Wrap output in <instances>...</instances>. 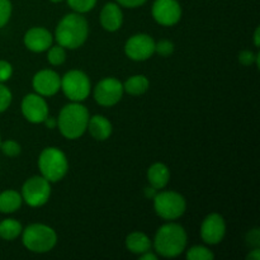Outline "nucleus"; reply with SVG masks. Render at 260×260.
<instances>
[{"label":"nucleus","instance_id":"nucleus-13","mask_svg":"<svg viewBox=\"0 0 260 260\" xmlns=\"http://www.w3.org/2000/svg\"><path fill=\"white\" fill-rule=\"evenodd\" d=\"M226 233V225L223 217L218 213H212L205 218L201 226V236L206 244L215 245L222 241Z\"/></svg>","mask_w":260,"mask_h":260},{"label":"nucleus","instance_id":"nucleus-20","mask_svg":"<svg viewBox=\"0 0 260 260\" xmlns=\"http://www.w3.org/2000/svg\"><path fill=\"white\" fill-rule=\"evenodd\" d=\"M22 206V196L15 190H4L0 193V212L13 213Z\"/></svg>","mask_w":260,"mask_h":260},{"label":"nucleus","instance_id":"nucleus-33","mask_svg":"<svg viewBox=\"0 0 260 260\" xmlns=\"http://www.w3.org/2000/svg\"><path fill=\"white\" fill-rule=\"evenodd\" d=\"M248 259L249 260H260V250H259V248L254 249V250L251 251V253L248 255Z\"/></svg>","mask_w":260,"mask_h":260},{"label":"nucleus","instance_id":"nucleus-15","mask_svg":"<svg viewBox=\"0 0 260 260\" xmlns=\"http://www.w3.org/2000/svg\"><path fill=\"white\" fill-rule=\"evenodd\" d=\"M24 45L33 52H43L52 45V35L42 27H33L24 35Z\"/></svg>","mask_w":260,"mask_h":260},{"label":"nucleus","instance_id":"nucleus-10","mask_svg":"<svg viewBox=\"0 0 260 260\" xmlns=\"http://www.w3.org/2000/svg\"><path fill=\"white\" fill-rule=\"evenodd\" d=\"M124 52L131 60H147L155 52V41L147 35H135L126 42Z\"/></svg>","mask_w":260,"mask_h":260},{"label":"nucleus","instance_id":"nucleus-22","mask_svg":"<svg viewBox=\"0 0 260 260\" xmlns=\"http://www.w3.org/2000/svg\"><path fill=\"white\" fill-rule=\"evenodd\" d=\"M22 225L17 220L7 218V220L0 222V238L4 239V240H14L22 234Z\"/></svg>","mask_w":260,"mask_h":260},{"label":"nucleus","instance_id":"nucleus-1","mask_svg":"<svg viewBox=\"0 0 260 260\" xmlns=\"http://www.w3.org/2000/svg\"><path fill=\"white\" fill-rule=\"evenodd\" d=\"M88 22L79 13L65 15L56 28V40L60 46L75 50L84 45L88 37Z\"/></svg>","mask_w":260,"mask_h":260},{"label":"nucleus","instance_id":"nucleus-26","mask_svg":"<svg viewBox=\"0 0 260 260\" xmlns=\"http://www.w3.org/2000/svg\"><path fill=\"white\" fill-rule=\"evenodd\" d=\"M0 149H2L3 154L9 157L18 156L20 154V145L18 142L13 141V140H8V141L2 142Z\"/></svg>","mask_w":260,"mask_h":260},{"label":"nucleus","instance_id":"nucleus-30","mask_svg":"<svg viewBox=\"0 0 260 260\" xmlns=\"http://www.w3.org/2000/svg\"><path fill=\"white\" fill-rule=\"evenodd\" d=\"M13 75V68L9 62L2 60L0 61V83L9 80Z\"/></svg>","mask_w":260,"mask_h":260},{"label":"nucleus","instance_id":"nucleus-29","mask_svg":"<svg viewBox=\"0 0 260 260\" xmlns=\"http://www.w3.org/2000/svg\"><path fill=\"white\" fill-rule=\"evenodd\" d=\"M155 51H156L160 56L167 57V56L173 53V51H174V45L168 40L160 41L159 43H155Z\"/></svg>","mask_w":260,"mask_h":260},{"label":"nucleus","instance_id":"nucleus-37","mask_svg":"<svg viewBox=\"0 0 260 260\" xmlns=\"http://www.w3.org/2000/svg\"><path fill=\"white\" fill-rule=\"evenodd\" d=\"M0 145H2V137H0Z\"/></svg>","mask_w":260,"mask_h":260},{"label":"nucleus","instance_id":"nucleus-3","mask_svg":"<svg viewBox=\"0 0 260 260\" xmlns=\"http://www.w3.org/2000/svg\"><path fill=\"white\" fill-rule=\"evenodd\" d=\"M89 112L79 102L63 107L58 116L57 124L62 136L69 140H75L83 136L88 127Z\"/></svg>","mask_w":260,"mask_h":260},{"label":"nucleus","instance_id":"nucleus-24","mask_svg":"<svg viewBox=\"0 0 260 260\" xmlns=\"http://www.w3.org/2000/svg\"><path fill=\"white\" fill-rule=\"evenodd\" d=\"M48 61H50L51 65H62L66 60V53L65 48L62 46H55V47H51L50 51H48Z\"/></svg>","mask_w":260,"mask_h":260},{"label":"nucleus","instance_id":"nucleus-34","mask_svg":"<svg viewBox=\"0 0 260 260\" xmlns=\"http://www.w3.org/2000/svg\"><path fill=\"white\" fill-rule=\"evenodd\" d=\"M141 260H156V255L152 253H150V250H149V251H146V253L142 254Z\"/></svg>","mask_w":260,"mask_h":260},{"label":"nucleus","instance_id":"nucleus-16","mask_svg":"<svg viewBox=\"0 0 260 260\" xmlns=\"http://www.w3.org/2000/svg\"><path fill=\"white\" fill-rule=\"evenodd\" d=\"M123 22V14H122L121 8L114 3H108L104 5L101 12V23L104 29L109 32H114L121 28Z\"/></svg>","mask_w":260,"mask_h":260},{"label":"nucleus","instance_id":"nucleus-27","mask_svg":"<svg viewBox=\"0 0 260 260\" xmlns=\"http://www.w3.org/2000/svg\"><path fill=\"white\" fill-rule=\"evenodd\" d=\"M12 15V3L10 0H0V28L4 27Z\"/></svg>","mask_w":260,"mask_h":260},{"label":"nucleus","instance_id":"nucleus-5","mask_svg":"<svg viewBox=\"0 0 260 260\" xmlns=\"http://www.w3.org/2000/svg\"><path fill=\"white\" fill-rule=\"evenodd\" d=\"M42 177L48 182H58L66 175L69 169L68 159L61 150L56 147H47L43 150L38 159Z\"/></svg>","mask_w":260,"mask_h":260},{"label":"nucleus","instance_id":"nucleus-4","mask_svg":"<svg viewBox=\"0 0 260 260\" xmlns=\"http://www.w3.org/2000/svg\"><path fill=\"white\" fill-rule=\"evenodd\" d=\"M57 243V235L50 226L33 223L23 231V244L33 253H47Z\"/></svg>","mask_w":260,"mask_h":260},{"label":"nucleus","instance_id":"nucleus-36","mask_svg":"<svg viewBox=\"0 0 260 260\" xmlns=\"http://www.w3.org/2000/svg\"><path fill=\"white\" fill-rule=\"evenodd\" d=\"M51 2H53V3H60V2H62V0H51Z\"/></svg>","mask_w":260,"mask_h":260},{"label":"nucleus","instance_id":"nucleus-6","mask_svg":"<svg viewBox=\"0 0 260 260\" xmlns=\"http://www.w3.org/2000/svg\"><path fill=\"white\" fill-rule=\"evenodd\" d=\"M154 207L164 220H175L185 212V200L177 192H161L154 197Z\"/></svg>","mask_w":260,"mask_h":260},{"label":"nucleus","instance_id":"nucleus-17","mask_svg":"<svg viewBox=\"0 0 260 260\" xmlns=\"http://www.w3.org/2000/svg\"><path fill=\"white\" fill-rule=\"evenodd\" d=\"M91 136L98 141H104L108 139L112 134V124L106 117L103 116H94L89 118L88 127Z\"/></svg>","mask_w":260,"mask_h":260},{"label":"nucleus","instance_id":"nucleus-8","mask_svg":"<svg viewBox=\"0 0 260 260\" xmlns=\"http://www.w3.org/2000/svg\"><path fill=\"white\" fill-rule=\"evenodd\" d=\"M51 194L50 182L43 177H32L23 184L22 200L30 207H41Z\"/></svg>","mask_w":260,"mask_h":260},{"label":"nucleus","instance_id":"nucleus-28","mask_svg":"<svg viewBox=\"0 0 260 260\" xmlns=\"http://www.w3.org/2000/svg\"><path fill=\"white\" fill-rule=\"evenodd\" d=\"M12 103V93L7 86L0 83V113L7 111Z\"/></svg>","mask_w":260,"mask_h":260},{"label":"nucleus","instance_id":"nucleus-7","mask_svg":"<svg viewBox=\"0 0 260 260\" xmlns=\"http://www.w3.org/2000/svg\"><path fill=\"white\" fill-rule=\"evenodd\" d=\"M61 89L70 101L81 102L90 93V81L83 71L71 70L61 79Z\"/></svg>","mask_w":260,"mask_h":260},{"label":"nucleus","instance_id":"nucleus-25","mask_svg":"<svg viewBox=\"0 0 260 260\" xmlns=\"http://www.w3.org/2000/svg\"><path fill=\"white\" fill-rule=\"evenodd\" d=\"M68 3L71 9L81 14V13H86L93 9L95 7L96 0H68Z\"/></svg>","mask_w":260,"mask_h":260},{"label":"nucleus","instance_id":"nucleus-11","mask_svg":"<svg viewBox=\"0 0 260 260\" xmlns=\"http://www.w3.org/2000/svg\"><path fill=\"white\" fill-rule=\"evenodd\" d=\"M152 17L161 25H174L182 18V8L177 0H156L152 5Z\"/></svg>","mask_w":260,"mask_h":260},{"label":"nucleus","instance_id":"nucleus-14","mask_svg":"<svg viewBox=\"0 0 260 260\" xmlns=\"http://www.w3.org/2000/svg\"><path fill=\"white\" fill-rule=\"evenodd\" d=\"M60 88L61 78L53 70H41L33 78V89L40 95H55Z\"/></svg>","mask_w":260,"mask_h":260},{"label":"nucleus","instance_id":"nucleus-31","mask_svg":"<svg viewBox=\"0 0 260 260\" xmlns=\"http://www.w3.org/2000/svg\"><path fill=\"white\" fill-rule=\"evenodd\" d=\"M255 58L256 55H254L251 51H243V52L239 55V61H240V63H243V65L245 66L251 65V63L255 61Z\"/></svg>","mask_w":260,"mask_h":260},{"label":"nucleus","instance_id":"nucleus-12","mask_svg":"<svg viewBox=\"0 0 260 260\" xmlns=\"http://www.w3.org/2000/svg\"><path fill=\"white\" fill-rule=\"evenodd\" d=\"M22 113L32 123H41L48 116V106L40 94H28L22 102Z\"/></svg>","mask_w":260,"mask_h":260},{"label":"nucleus","instance_id":"nucleus-9","mask_svg":"<svg viewBox=\"0 0 260 260\" xmlns=\"http://www.w3.org/2000/svg\"><path fill=\"white\" fill-rule=\"evenodd\" d=\"M123 95V85L114 78H106L96 84L94 98L103 107H112L118 103Z\"/></svg>","mask_w":260,"mask_h":260},{"label":"nucleus","instance_id":"nucleus-32","mask_svg":"<svg viewBox=\"0 0 260 260\" xmlns=\"http://www.w3.org/2000/svg\"><path fill=\"white\" fill-rule=\"evenodd\" d=\"M117 2H118V4L123 5L126 8H137L144 5L147 0H117Z\"/></svg>","mask_w":260,"mask_h":260},{"label":"nucleus","instance_id":"nucleus-2","mask_svg":"<svg viewBox=\"0 0 260 260\" xmlns=\"http://www.w3.org/2000/svg\"><path fill=\"white\" fill-rule=\"evenodd\" d=\"M155 250L165 258H175L184 251L187 246V233L177 223L161 226L155 236Z\"/></svg>","mask_w":260,"mask_h":260},{"label":"nucleus","instance_id":"nucleus-35","mask_svg":"<svg viewBox=\"0 0 260 260\" xmlns=\"http://www.w3.org/2000/svg\"><path fill=\"white\" fill-rule=\"evenodd\" d=\"M259 33H260V29H259V28H256L255 35H254V40H255V46H256V47H258V46H259Z\"/></svg>","mask_w":260,"mask_h":260},{"label":"nucleus","instance_id":"nucleus-23","mask_svg":"<svg viewBox=\"0 0 260 260\" xmlns=\"http://www.w3.org/2000/svg\"><path fill=\"white\" fill-rule=\"evenodd\" d=\"M215 258L212 251L205 246H193L187 253V259L189 260H212Z\"/></svg>","mask_w":260,"mask_h":260},{"label":"nucleus","instance_id":"nucleus-19","mask_svg":"<svg viewBox=\"0 0 260 260\" xmlns=\"http://www.w3.org/2000/svg\"><path fill=\"white\" fill-rule=\"evenodd\" d=\"M126 246L131 253L134 254H144L150 250L151 248V243L150 239L145 235L144 233H132L127 236L126 239Z\"/></svg>","mask_w":260,"mask_h":260},{"label":"nucleus","instance_id":"nucleus-18","mask_svg":"<svg viewBox=\"0 0 260 260\" xmlns=\"http://www.w3.org/2000/svg\"><path fill=\"white\" fill-rule=\"evenodd\" d=\"M147 179L154 189H161V188L167 187V184L169 183L170 172L167 165L156 162L150 167L149 172H147Z\"/></svg>","mask_w":260,"mask_h":260},{"label":"nucleus","instance_id":"nucleus-21","mask_svg":"<svg viewBox=\"0 0 260 260\" xmlns=\"http://www.w3.org/2000/svg\"><path fill=\"white\" fill-rule=\"evenodd\" d=\"M149 80H147L146 76L144 75H135L131 76L128 80L124 83L123 90H126L127 93L131 94V95H141L145 91L149 89Z\"/></svg>","mask_w":260,"mask_h":260}]
</instances>
